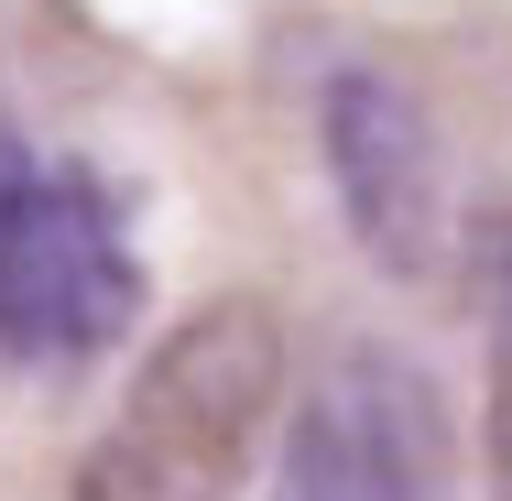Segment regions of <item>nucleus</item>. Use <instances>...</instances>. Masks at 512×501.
<instances>
[{
    "instance_id": "obj_4",
    "label": "nucleus",
    "mask_w": 512,
    "mask_h": 501,
    "mask_svg": "<svg viewBox=\"0 0 512 501\" xmlns=\"http://www.w3.org/2000/svg\"><path fill=\"white\" fill-rule=\"evenodd\" d=\"M316 142H327V175L338 207L360 229V251L382 273H436V240H447V164H436V120L404 77L382 66H338L327 99H316Z\"/></svg>"
},
{
    "instance_id": "obj_6",
    "label": "nucleus",
    "mask_w": 512,
    "mask_h": 501,
    "mask_svg": "<svg viewBox=\"0 0 512 501\" xmlns=\"http://www.w3.org/2000/svg\"><path fill=\"white\" fill-rule=\"evenodd\" d=\"M22 175H33V153H22V142H11V131H0V197H11V186H22Z\"/></svg>"
},
{
    "instance_id": "obj_2",
    "label": "nucleus",
    "mask_w": 512,
    "mask_h": 501,
    "mask_svg": "<svg viewBox=\"0 0 512 501\" xmlns=\"http://www.w3.org/2000/svg\"><path fill=\"white\" fill-rule=\"evenodd\" d=\"M142 262L99 175H22L0 197V360H88L131 327Z\"/></svg>"
},
{
    "instance_id": "obj_3",
    "label": "nucleus",
    "mask_w": 512,
    "mask_h": 501,
    "mask_svg": "<svg viewBox=\"0 0 512 501\" xmlns=\"http://www.w3.org/2000/svg\"><path fill=\"white\" fill-rule=\"evenodd\" d=\"M273 501H447V414L393 349H338L306 382Z\"/></svg>"
},
{
    "instance_id": "obj_5",
    "label": "nucleus",
    "mask_w": 512,
    "mask_h": 501,
    "mask_svg": "<svg viewBox=\"0 0 512 501\" xmlns=\"http://www.w3.org/2000/svg\"><path fill=\"white\" fill-rule=\"evenodd\" d=\"M480 316H491V491L512 501V207L480 229Z\"/></svg>"
},
{
    "instance_id": "obj_1",
    "label": "nucleus",
    "mask_w": 512,
    "mask_h": 501,
    "mask_svg": "<svg viewBox=\"0 0 512 501\" xmlns=\"http://www.w3.org/2000/svg\"><path fill=\"white\" fill-rule=\"evenodd\" d=\"M295 382V338L262 295H207L153 338L120 414L99 425L77 501H240Z\"/></svg>"
}]
</instances>
